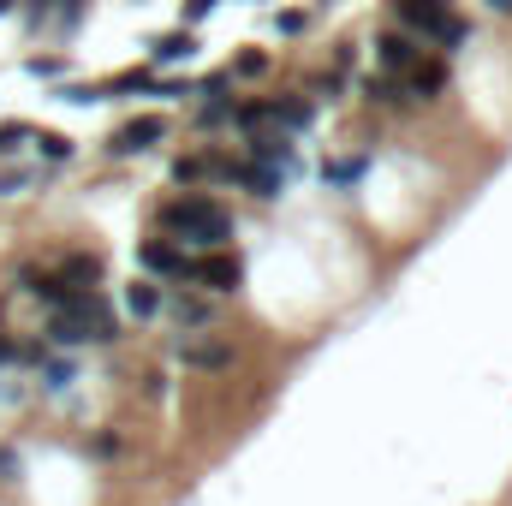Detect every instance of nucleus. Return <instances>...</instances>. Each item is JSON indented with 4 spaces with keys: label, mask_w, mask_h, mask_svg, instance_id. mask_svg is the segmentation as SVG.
Returning <instances> with one entry per match:
<instances>
[{
    "label": "nucleus",
    "mask_w": 512,
    "mask_h": 506,
    "mask_svg": "<svg viewBox=\"0 0 512 506\" xmlns=\"http://www.w3.org/2000/svg\"><path fill=\"white\" fill-rule=\"evenodd\" d=\"M262 66H268V60L251 48V54H239V66H233V72H262Z\"/></svg>",
    "instance_id": "obj_26"
},
{
    "label": "nucleus",
    "mask_w": 512,
    "mask_h": 506,
    "mask_svg": "<svg viewBox=\"0 0 512 506\" xmlns=\"http://www.w3.org/2000/svg\"><path fill=\"white\" fill-rule=\"evenodd\" d=\"M18 191H30V173H12V167H6V173H0V197H18Z\"/></svg>",
    "instance_id": "obj_21"
},
{
    "label": "nucleus",
    "mask_w": 512,
    "mask_h": 506,
    "mask_svg": "<svg viewBox=\"0 0 512 506\" xmlns=\"http://www.w3.org/2000/svg\"><path fill=\"white\" fill-rule=\"evenodd\" d=\"M137 262L149 280H191V251L173 245V239H143L137 245Z\"/></svg>",
    "instance_id": "obj_3"
},
{
    "label": "nucleus",
    "mask_w": 512,
    "mask_h": 506,
    "mask_svg": "<svg viewBox=\"0 0 512 506\" xmlns=\"http://www.w3.org/2000/svg\"><path fill=\"white\" fill-rule=\"evenodd\" d=\"M364 167H370L364 155H352V161H328V173H322V179H328L334 191H352V185L364 179Z\"/></svg>",
    "instance_id": "obj_16"
},
{
    "label": "nucleus",
    "mask_w": 512,
    "mask_h": 506,
    "mask_svg": "<svg viewBox=\"0 0 512 506\" xmlns=\"http://www.w3.org/2000/svg\"><path fill=\"white\" fill-rule=\"evenodd\" d=\"M227 120H233V96H203V102H197V126L203 131L227 126Z\"/></svg>",
    "instance_id": "obj_17"
},
{
    "label": "nucleus",
    "mask_w": 512,
    "mask_h": 506,
    "mask_svg": "<svg viewBox=\"0 0 512 506\" xmlns=\"http://www.w3.org/2000/svg\"><path fill=\"white\" fill-rule=\"evenodd\" d=\"M30 72H36V78H54V72H60V60H54V54H42V60H30Z\"/></svg>",
    "instance_id": "obj_24"
},
{
    "label": "nucleus",
    "mask_w": 512,
    "mask_h": 506,
    "mask_svg": "<svg viewBox=\"0 0 512 506\" xmlns=\"http://www.w3.org/2000/svg\"><path fill=\"white\" fill-rule=\"evenodd\" d=\"M72 376H78V370H72V358H66V364H48V387H54V393H60Z\"/></svg>",
    "instance_id": "obj_22"
},
{
    "label": "nucleus",
    "mask_w": 512,
    "mask_h": 506,
    "mask_svg": "<svg viewBox=\"0 0 512 506\" xmlns=\"http://www.w3.org/2000/svg\"><path fill=\"white\" fill-rule=\"evenodd\" d=\"M376 60H382V72H399V78H405V72L423 60V54H417V36L399 30V24H387L382 36H376Z\"/></svg>",
    "instance_id": "obj_5"
},
{
    "label": "nucleus",
    "mask_w": 512,
    "mask_h": 506,
    "mask_svg": "<svg viewBox=\"0 0 512 506\" xmlns=\"http://www.w3.org/2000/svg\"><path fill=\"white\" fill-rule=\"evenodd\" d=\"M161 316H173L185 328H203L209 322V298H173V304H161Z\"/></svg>",
    "instance_id": "obj_15"
},
{
    "label": "nucleus",
    "mask_w": 512,
    "mask_h": 506,
    "mask_svg": "<svg viewBox=\"0 0 512 506\" xmlns=\"http://www.w3.org/2000/svg\"><path fill=\"white\" fill-rule=\"evenodd\" d=\"M12 358H18V346H12V340H0V364H12Z\"/></svg>",
    "instance_id": "obj_28"
},
{
    "label": "nucleus",
    "mask_w": 512,
    "mask_h": 506,
    "mask_svg": "<svg viewBox=\"0 0 512 506\" xmlns=\"http://www.w3.org/2000/svg\"><path fill=\"white\" fill-rule=\"evenodd\" d=\"M304 24H310V18H304V12H280V36H298V30H304Z\"/></svg>",
    "instance_id": "obj_23"
},
{
    "label": "nucleus",
    "mask_w": 512,
    "mask_h": 506,
    "mask_svg": "<svg viewBox=\"0 0 512 506\" xmlns=\"http://www.w3.org/2000/svg\"><path fill=\"white\" fill-rule=\"evenodd\" d=\"M161 304H167V298H161L155 280H131L126 286V310L137 316V322H161Z\"/></svg>",
    "instance_id": "obj_11"
},
{
    "label": "nucleus",
    "mask_w": 512,
    "mask_h": 506,
    "mask_svg": "<svg viewBox=\"0 0 512 506\" xmlns=\"http://www.w3.org/2000/svg\"><path fill=\"white\" fill-rule=\"evenodd\" d=\"M447 90V66H435V60H417L411 66V84H405V96L411 102H435Z\"/></svg>",
    "instance_id": "obj_9"
},
{
    "label": "nucleus",
    "mask_w": 512,
    "mask_h": 506,
    "mask_svg": "<svg viewBox=\"0 0 512 506\" xmlns=\"http://www.w3.org/2000/svg\"><path fill=\"white\" fill-rule=\"evenodd\" d=\"M30 137H36V131L24 126V120H12V126H0V155H12V149H24Z\"/></svg>",
    "instance_id": "obj_19"
},
{
    "label": "nucleus",
    "mask_w": 512,
    "mask_h": 506,
    "mask_svg": "<svg viewBox=\"0 0 512 506\" xmlns=\"http://www.w3.org/2000/svg\"><path fill=\"white\" fill-rule=\"evenodd\" d=\"M489 12H501V18H512V0H483Z\"/></svg>",
    "instance_id": "obj_27"
},
{
    "label": "nucleus",
    "mask_w": 512,
    "mask_h": 506,
    "mask_svg": "<svg viewBox=\"0 0 512 506\" xmlns=\"http://www.w3.org/2000/svg\"><path fill=\"white\" fill-rule=\"evenodd\" d=\"M429 42H435V48H447V54H459V48L471 42V24H465L459 12H447V18H441V24L429 30Z\"/></svg>",
    "instance_id": "obj_14"
},
{
    "label": "nucleus",
    "mask_w": 512,
    "mask_h": 506,
    "mask_svg": "<svg viewBox=\"0 0 512 506\" xmlns=\"http://www.w3.org/2000/svg\"><path fill=\"white\" fill-rule=\"evenodd\" d=\"M155 227L173 239V245H191V251H215L233 239V215L227 203H215L209 191H185V197H167L155 209Z\"/></svg>",
    "instance_id": "obj_1"
},
{
    "label": "nucleus",
    "mask_w": 512,
    "mask_h": 506,
    "mask_svg": "<svg viewBox=\"0 0 512 506\" xmlns=\"http://www.w3.org/2000/svg\"><path fill=\"white\" fill-rule=\"evenodd\" d=\"M203 12H215V0H185V24H197Z\"/></svg>",
    "instance_id": "obj_25"
},
{
    "label": "nucleus",
    "mask_w": 512,
    "mask_h": 506,
    "mask_svg": "<svg viewBox=\"0 0 512 506\" xmlns=\"http://www.w3.org/2000/svg\"><path fill=\"white\" fill-rule=\"evenodd\" d=\"M173 179H179V185H197V179H203V155H185V161H173Z\"/></svg>",
    "instance_id": "obj_20"
},
{
    "label": "nucleus",
    "mask_w": 512,
    "mask_h": 506,
    "mask_svg": "<svg viewBox=\"0 0 512 506\" xmlns=\"http://www.w3.org/2000/svg\"><path fill=\"white\" fill-rule=\"evenodd\" d=\"M155 143H167V120L161 114H143V120H126V126L108 137V155H143Z\"/></svg>",
    "instance_id": "obj_4"
},
{
    "label": "nucleus",
    "mask_w": 512,
    "mask_h": 506,
    "mask_svg": "<svg viewBox=\"0 0 512 506\" xmlns=\"http://www.w3.org/2000/svg\"><path fill=\"white\" fill-rule=\"evenodd\" d=\"M387 6H393V24H399V30H411V36H429V30L453 12L447 0H387Z\"/></svg>",
    "instance_id": "obj_6"
},
{
    "label": "nucleus",
    "mask_w": 512,
    "mask_h": 506,
    "mask_svg": "<svg viewBox=\"0 0 512 506\" xmlns=\"http://www.w3.org/2000/svg\"><path fill=\"white\" fill-rule=\"evenodd\" d=\"M280 179H286L280 167H262V161H251V167H239V179H233V185H245L256 203H274V197H280Z\"/></svg>",
    "instance_id": "obj_10"
},
{
    "label": "nucleus",
    "mask_w": 512,
    "mask_h": 506,
    "mask_svg": "<svg viewBox=\"0 0 512 506\" xmlns=\"http://www.w3.org/2000/svg\"><path fill=\"white\" fill-rule=\"evenodd\" d=\"M191 54H197L191 30H173V36H149V60H155V66H179V60H191Z\"/></svg>",
    "instance_id": "obj_12"
},
{
    "label": "nucleus",
    "mask_w": 512,
    "mask_h": 506,
    "mask_svg": "<svg viewBox=\"0 0 512 506\" xmlns=\"http://www.w3.org/2000/svg\"><path fill=\"white\" fill-rule=\"evenodd\" d=\"M268 114H274V126L292 131V137L316 126V102H304L298 90H280V96H268Z\"/></svg>",
    "instance_id": "obj_7"
},
{
    "label": "nucleus",
    "mask_w": 512,
    "mask_h": 506,
    "mask_svg": "<svg viewBox=\"0 0 512 506\" xmlns=\"http://www.w3.org/2000/svg\"><path fill=\"white\" fill-rule=\"evenodd\" d=\"M239 280H245V262L227 251V245L191 256V286H203V292H239Z\"/></svg>",
    "instance_id": "obj_2"
},
{
    "label": "nucleus",
    "mask_w": 512,
    "mask_h": 506,
    "mask_svg": "<svg viewBox=\"0 0 512 506\" xmlns=\"http://www.w3.org/2000/svg\"><path fill=\"white\" fill-rule=\"evenodd\" d=\"M251 137V161H262V167H292V131H280V126H262V131H245Z\"/></svg>",
    "instance_id": "obj_8"
},
{
    "label": "nucleus",
    "mask_w": 512,
    "mask_h": 506,
    "mask_svg": "<svg viewBox=\"0 0 512 506\" xmlns=\"http://www.w3.org/2000/svg\"><path fill=\"white\" fill-rule=\"evenodd\" d=\"M36 143H42L48 161H72V137H60V131H36Z\"/></svg>",
    "instance_id": "obj_18"
},
{
    "label": "nucleus",
    "mask_w": 512,
    "mask_h": 506,
    "mask_svg": "<svg viewBox=\"0 0 512 506\" xmlns=\"http://www.w3.org/2000/svg\"><path fill=\"white\" fill-rule=\"evenodd\" d=\"M179 358H185L191 370H227V364H233V346H221V340H191V346H179Z\"/></svg>",
    "instance_id": "obj_13"
},
{
    "label": "nucleus",
    "mask_w": 512,
    "mask_h": 506,
    "mask_svg": "<svg viewBox=\"0 0 512 506\" xmlns=\"http://www.w3.org/2000/svg\"><path fill=\"white\" fill-rule=\"evenodd\" d=\"M12 6H18V0H0V18H6V12H12Z\"/></svg>",
    "instance_id": "obj_29"
}]
</instances>
